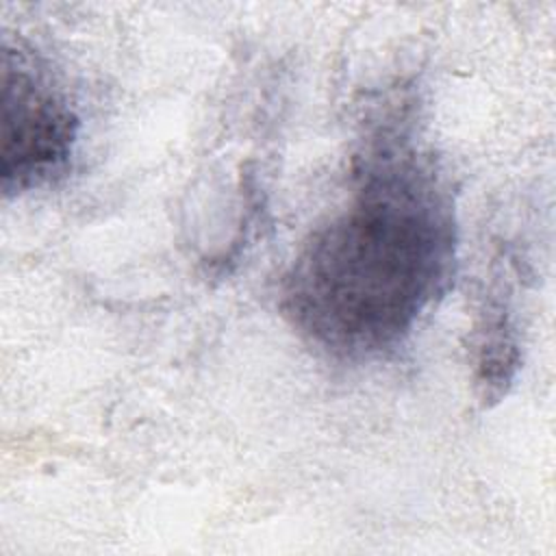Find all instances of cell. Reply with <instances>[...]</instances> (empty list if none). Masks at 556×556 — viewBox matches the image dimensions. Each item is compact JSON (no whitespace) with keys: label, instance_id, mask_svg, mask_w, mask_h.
Returning <instances> with one entry per match:
<instances>
[{"label":"cell","instance_id":"cell-1","mask_svg":"<svg viewBox=\"0 0 556 556\" xmlns=\"http://www.w3.org/2000/svg\"><path fill=\"white\" fill-rule=\"evenodd\" d=\"M456 252L447 176L406 139H384L356 167L348 200L302 241L278 306L321 356L382 361L447 293Z\"/></svg>","mask_w":556,"mask_h":556},{"label":"cell","instance_id":"cell-2","mask_svg":"<svg viewBox=\"0 0 556 556\" xmlns=\"http://www.w3.org/2000/svg\"><path fill=\"white\" fill-rule=\"evenodd\" d=\"M80 119L43 72L20 46L2 48V152L0 185L4 198L56 182L70 167Z\"/></svg>","mask_w":556,"mask_h":556},{"label":"cell","instance_id":"cell-3","mask_svg":"<svg viewBox=\"0 0 556 556\" xmlns=\"http://www.w3.org/2000/svg\"><path fill=\"white\" fill-rule=\"evenodd\" d=\"M476 384L484 404L497 402L517 371V337L504 300L491 298L476 332Z\"/></svg>","mask_w":556,"mask_h":556}]
</instances>
